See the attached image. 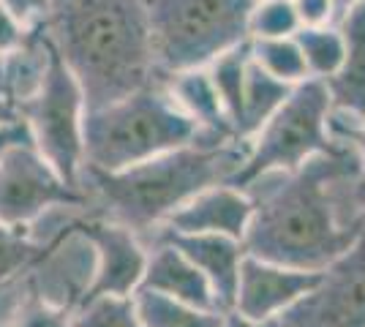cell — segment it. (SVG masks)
Here are the masks:
<instances>
[{
  "mask_svg": "<svg viewBox=\"0 0 365 327\" xmlns=\"http://www.w3.org/2000/svg\"><path fill=\"white\" fill-rule=\"evenodd\" d=\"M360 175L354 150L344 147L251 180L243 188L254 202L245 251L278 265L324 270L365 229L354 197Z\"/></svg>",
  "mask_w": 365,
  "mask_h": 327,
  "instance_id": "1",
  "label": "cell"
},
{
  "mask_svg": "<svg viewBox=\"0 0 365 327\" xmlns=\"http://www.w3.org/2000/svg\"><path fill=\"white\" fill-rule=\"evenodd\" d=\"M41 28L79 82L85 109L112 104L161 77L148 0H49Z\"/></svg>",
  "mask_w": 365,
  "mask_h": 327,
  "instance_id": "2",
  "label": "cell"
},
{
  "mask_svg": "<svg viewBox=\"0 0 365 327\" xmlns=\"http://www.w3.org/2000/svg\"><path fill=\"white\" fill-rule=\"evenodd\" d=\"M245 153L248 142L237 137L197 134L194 142L128 170H82L79 188L88 197V207H93L88 216L118 221L145 240L202 188L232 183Z\"/></svg>",
  "mask_w": 365,
  "mask_h": 327,
  "instance_id": "3",
  "label": "cell"
},
{
  "mask_svg": "<svg viewBox=\"0 0 365 327\" xmlns=\"http://www.w3.org/2000/svg\"><path fill=\"white\" fill-rule=\"evenodd\" d=\"M197 123L164 88V74L112 104L85 109L82 170L120 172L194 142Z\"/></svg>",
  "mask_w": 365,
  "mask_h": 327,
  "instance_id": "4",
  "label": "cell"
},
{
  "mask_svg": "<svg viewBox=\"0 0 365 327\" xmlns=\"http://www.w3.org/2000/svg\"><path fill=\"white\" fill-rule=\"evenodd\" d=\"M257 0H148L153 58L161 74L205 68L251 38Z\"/></svg>",
  "mask_w": 365,
  "mask_h": 327,
  "instance_id": "5",
  "label": "cell"
},
{
  "mask_svg": "<svg viewBox=\"0 0 365 327\" xmlns=\"http://www.w3.org/2000/svg\"><path fill=\"white\" fill-rule=\"evenodd\" d=\"M330 112L333 104L322 79L297 82L284 104L248 140V153L240 172L232 177V186L245 188L267 172H292L308 158L349 147L330 134Z\"/></svg>",
  "mask_w": 365,
  "mask_h": 327,
  "instance_id": "6",
  "label": "cell"
},
{
  "mask_svg": "<svg viewBox=\"0 0 365 327\" xmlns=\"http://www.w3.org/2000/svg\"><path fill=\"white\" fill-rule=\"evenodd\" d=\"M16 112L31 134L33 147L58 170L68 186L79 188V175L85 164V95L55 47L44 85L33 98L19 104Z\"/></svg>",
  "mask_w": 365,
  "mask_h": 327,
  "instance_id": "7",
  "label": "cell"
},
{
  "mask_svg": "<svg viewBox=\"0 0 365 327\" xmlns=\"http://www.w3.org/2000/svg\"><path fill=\"white\" fill-rule=\"evenodd\" d=\"M58 207H82L88 213V197L82 188L68 186L31 140L0 147V221L31 229Z\"/></svg>",
  "mask_w": 365,
  "mask_h": 327,
  "instance_id": "8",
  "label": "cell"
},
{
  "mask_svg": "<svg viewBox=\"0 0 365 327\" xmlns=\"http://www.w3.org/2000/svg\"><path fill=\"white\" fill-rule=\"evenodd\" d=\"M281 327H365V229L322 270L314 292L278 316Z\"/></svg>",
  "mask_w": 365,
  "mask_h": 327,
  "instance_id": "9",
  "label": "cell"
},
{
  "mask_svg": "<svg viewBox=\"0 0 365 327\" xmlns=\"http://www.w3.org/2000/svg\"><path fill=\"white\" fill-rule=\"evenodd\" d=\"M71 224L76 232H82L91 240L93 254H96L93 281L82 303L104 295H134L142 284L145 265H148V243L142 240V234L123 227L118 221L82 216V213L74 216Z\"/></svg>",
  "mask_w": 365,
  "mask_h": 327,
  "instance_id": "10",
  "label": "cell"
},
{
  "mask_svg": "<svg viewBox=\"0 0 365 327\" xmlns=\"http://www.w3.org/2000/svg\"><path fill=\"white\" fill-rule=\"evenodd\" d=\"M322 270H300V267L278 265L259 259L245 251L237 289H235V311L245 313L251 319H278L300 303L308 292L317 289Z\"/></svg>",
  "mask_w": 365,
  "mask_h": 327,
  "instance_id": "11",
  "label": "cell"
},
{
  "mask_svg": "<svg viewBox=\"0 0 365 327\" xmlns=\"http://www.w3.org/2000/svg\"><path fill=\"white\" fill-rule=\"evenodd\" d=\"M251 216H254V202L248 191L232 183H215L202 188L175 213H169L158 229L180 234H227L235 240H243Z\"/></svg>",
  "mask_w": 365,
  "mask_h": 327,
  "instance_id": "12",
  "label": "cell"
},
{
  "mask_svg": "<svg viewBox=\"0 0 365 327\" xmlns=\"http://www.w3.org/2000/svg\"><path fill=\"white\" fill-rule=\"evenodd\" d=\"M148 240H167L175 249H180L199 273L207 279L213 289L215 306L229 311L235 306V289H237V273L245 256L243 240H235L227 234H180L169 229H155L145 237Z\"/></svg>",
  "mask_w": 365,
  "mask_h": 327,
  "instance_id": "13",
  "label": "cell"
},
{
  "mask_svg": "<svg viewBox=\"0 0 365 327\" xmlns=\"http://www.w3.org/2000/svg\"><path fill=\"white\" fill-rule=\"evenodd\" d=\"M139 289L199 308H218L207 279L180 249H175L167 240H148V265L142 273Z\"/></svg>",
  "mask_w": 365,
  "mask_h": 327,
  "instance_id": "14",
  "label": "cell"
},
{
  "mask_svg": "<svg viewBox=\"0 0 365 327\" xmlns=\"http://www.w3.org/2000/svg\"><path fill=\"white\" fill-rule=\"evenodd\" d=\"M338 31L344 36V61L330 79H324L333 115L365 120V0L341 16Z\"/></svg>",
  "mask_w": 365,
  "mask_h": 327,
  "instance_id": "15",
  "label": "cell"
},
{
  "mask_svg": "<svg viewBox=\"0 0 365 327\" xmlns=\"http://www.w3.org/2000/svg\"><path fill=\"white\" fill-rule=\"evenodd\" d=\"M164 88L172 95V101L197 123L199 134L207 137H237L229 123L224 104L218 98V90L213 85V77L205 68H185L164 74Z\"/></svg>",
  "mask_w": 365,
  "mask_h": 327,
  "instance_id": "16",
  "label": "cell"
},
{
  "mask_svg": "<svg viewBox=\"0 0 365 327\" xmlns=\"http://www.w3.org/2000/svg\"><path fill=\"white\" fill-rule=\"evenodd\" d=\"M49 63H52V44L44 28L36 25L14 52L0 58V95H6L14 107L25 104L44 85Z\"/></svg>",
  "mask_w": 365,
  "mask_h": 327,
  "instance_id": "17",
  "label": "cell"
},
{
  "mask_svg": "<svg viewBox=\"0 0 365 327\" xmlns=\"http://www.w3.org/2000/svg\"><path fill=\"white\" fill-rule=\"evenodd\" d=\"M292 88L294 85H287L281 79L270 77L267 71H262L257 63L248 58L243 82V101H240V112H237V120H235V134L243 142L251 140L262 128V123L284 104V98L289 95Z\"/></svg>",
  "mask_w": 365,
  "mask_h": 327,
  "instance_id": "18",
  "label": "cell"
},
{
  "mask_svg": "<svg viewBox=\"0 0 365 327\" xmlns=\"http://www.w3.org/2000/svg\"><path fill=\"white\" fill-rule=\"evenodd\" d=\"M134 306H137L142 327H221L224 322V311L218 308L188 306L148 289L134 292Z\"/></svg>",
  "mask_w": 365,
  "mask_h": 327,
  "instance_id": "19",
  "label": "cell"
},
{
  "mask_svg": "<svg viewBox=\"0 0 365 327\" xmlns=\"http://www.w3.org/2000/svg\"><path fill=\"white\" fill-rule=\"evenodd\" d=\"M294 41L308 68V77L330 79L344 61V36L338 25H319V28H300L294 33Z\"/></svg>",
  "mask_w": 365,
  "mask_h": 327,
  "instance_id": "20",
  "label": "cell"
},
{
  "mask_svg": "<svg viewBox=\"0 0 365 327\" xmlns=\"http://www.w3.org/2000/svg\"><path fill=\"white\" fill-rule=\"evenodd\" d=\"M251 61L270 77L281 79L287 85H297L308 79V68L300 55L294 36H278V38H248Z\"/></svg>",
  "mask_w": 365,
  "mask_h": 327,
  "instance_id": "21",
  "label": "cell"
},
{
  "mask_svg": "<svg viewBox=\"0 0 365 327\" xmlns=\"http://www.w3.org/2000/svg\"><path fill=\"white\" fill-rule=\"evenodd\" d=\"M46 251L44 243H38L31 229L9 227L0 221V286L28 273Z\"/></svg>",
  "mask_w": 365,
  "mask_h": 327,
  "instance_id": "22",
  "label": "cell"
},
{
  "mask_svg": "<svg viewBox=\"0 0 365 327\" xmlns=\"http://www.w3.org/2000/svg\"><path fill=\"white\" fill-rule=\"evenodd\" d=\"M71 327H142L134 295H104L85 300L71 311Z\"/></svg>",
  "mask_w": 365,
  "mask_h": 327,
  "instance_id": "23",
  "label": "cell"
},
{
  "mask_svg": "<svg viewBox=\"0 0 365 327\" xmlns=\"http://www.w3.org/2000/svg\"><path fill=\"white\" fill-rule=\"evenodd\" d=\"M11 327H71V311L58 308L36 295L31 281H19V292L9 313Z\"/></svg>",
  "mask_w": 365,
  "mask_h": 327,
  "instance_id": "24",
  "label": "cell"
},
{
  "mask_svg": "<svg viewBox=\"0 0 365 327\" xmlns=\"http://www.w3.org/2000/svg\"><path fill=\"white\" fill-rule=\"evenodd\" d=\"M297 31L300 22L292 9V0H257L248 19L251 38H278V36H294Z\"/></svg>",
  "mask_w": 365,
  "mask_h": 327,
  "instance_id": "25",
  "label": "cell"
},
{
  "mask_svg": "<svg viewBox=\"0 0 365 327\" xmlns=\"http://www.w3.org/2000/svg\"><path fill=\"white\" fill-rule=\"evenodd\" d=\"M330 134L354 150L360 172L365 175V120H349V118H341V115L330 112Z\"/></svg>",
  "mask_w": 365,
  "mask_h": 327,
  "instance_id": "26",
  "label": "cell"
},
{
  "mask_svg": "<svg viewBox=\"0 0 365 327\" xmlns=\"http://www.w3.org/2000/svg\"><path fill=\"white\" fill-rule=\"evenodd\" d=\"M33 28H36V25H33ZM28 33H31V25H25V22L0 0V58L9 55V52H14V49L28 38Z\"/></svg>",
  "mask_w": 365,
  "mask_h": 327,
  "instance_id": "27",
  "label": "cell"
},
{
  "mask_svg": "<svg viewBox=\"0 0 365 327\" xmlns=\"http://www.w3.org/2000/svg\"><path fill=\"white\" fill-rule=\"evenodd\" d=\"M292 9H294V14H297L300 28L335 25L333 0H292Z\"/></svg>",
  "mask_w": 365,
  "mask_h": 327,
  "instance_id": "28",
  "label": "cell"
},
{
  "mask_svg": "<svg viewBox=\"0 0 365 327\" xmlns=\"http://www.w3.org/2000/svg\"><path fill=\"white\" fill-rule=\"evenodd\" d=\"M25 25H41L49 9V0H3Z\"/></svg>",
  "mask_w": 365,
  "mask_h": 327,
  "instance_id": "29",
  "label": "cell"
},
{
  "mask_svg": "<svg viewBox=\"0 0 365 327\" xmlns=\"http://www.w3.org/2000/svg\"><path fill=\"white\" fill-rule=\"evenodd\" d=\"M221 327H281V325H278V319H251L245 313L229 308V311H224Z\"/></svg>",
  "mask_w": 365,
  "mask_h": 327,
  "instance_id": "30",
  "label": "cell"
},
{
  "mask_svg": "<svg viewBox=\"0 0 365 327\" xmlns=\"http://www.w3.org/2000/svg\"><path fill=\"white\" fill-rule=\"evenodd\" d=\"M19 140H31V134H28V128H25V123H22V120H19V123H14V125L0 128V147H6V145L19 142Z\"/></svg>",
  "mask_w": 365,
  "mask_h": 327,
  "instance_id": "31",
  "label": "cell"
},
{
  "mask_svg": "<svg viewBox=\"0 0 365 327\" xmlns=\"http://www.w3.org/2000/svg\"><path fill=\"white\" fill-rule=\"evenodd\" d=\"M19 123V115H16V107L6 98V95H0V128H6V125H14Z\"/></svg>",
  "mask_w": 365,
  "mask_h": 327,
  "instance_id": "32",
  "label": "cell"
},
{
  "mask_svg": "<svg viewBox=\"0 0 365 327\" xmlns=\"http://www.w3.org/2000/svg\"><path fill=\"white\" fill-rule=\"evenodd\" d=\"M354 197H357V210H360V216H363V224H365V175H360V177H357Z\"/></svg>",
  "mask_w": 365,
  "mask_h": 327,
  "instance_id": "33",
  "label": "cell"
},
{
  "mask_svg": "<svg viewBox=\"0 0 365 327\" xmlns=\"http://www.w3.org/2000/svg\"><path fill=\"white\" fill-rule=\"evenodd\" d=\"M357 3H360V0H333V6H335V22H338L341 16L346 14L351 6H357Z\"/></svg>",
  "mask_w": 365,
  "mask_h": 327,
  "instance_id": "34",
  "label": "cell"
},
{
  "mask_svg": "<svg viewBox=\"0 0 365 327\" xmlns=\"http://www.w3.org/2000/svg\"><path fill=\"white\" fill-rule=\"evenodd\" d=\"M0 327H11V322H9V316H3V313H0Z\"/></svg>",
  "mask_w": 365,
  "mask_h": 327,
  "instance_id": "35",
  "label": "cell"
}]
</instances>
